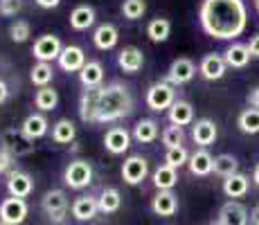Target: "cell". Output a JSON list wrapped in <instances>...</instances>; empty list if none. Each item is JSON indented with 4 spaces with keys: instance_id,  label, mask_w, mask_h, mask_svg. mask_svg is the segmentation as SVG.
<instances>
[{
    "instance_id": "cell-1",
    "label": "cell",
    "mask_w": 259,
    "mask_h": 225,
    "mask_svg": "<svg viewBox=\"0 0 259 225\" xmlns=\"http://www.w3.org/2000/svg\"><path fill=\"white\" fill-rule=\"evenodd\" d=\"M198 18H201L203 32L219 41L241 36L248 25V12L243 0H203Z\"/></svg>"
},
{
    "instance_id": "cell-2",
    "label": "cell",
    "mask_w": 259,
    "mask_h": 225,
    "mask_svg": "<svg viewBox=\"0 0 259 225\" xmlns=\"http://www.w3.org/2000/svg\"><path fill=\"white\" fill-rule=\"evenodd\" d=\"M133 111V97L128 88L119 81H113L108 86L99 88V111H97V124L117 122L126 117Z\"/></svg>"
},
{
    "instance_id": "cell-3",
    "label": "cell",
    "mask_w": 259,
    "mask_h": 225,
    "mask_svg": "<svg viewBox=\"0 0 259 225\" xmlns=\"http://www.w3.org/2000/svg\"><path fill=\"white\" fill-rule=\"evenodd\" d=\"M174 102H176V90L167 81H158L147 90V106L151 111H167V108H171Z\"/></svg>"
},
{
    "instance_id": "cell-4",
    "label": "cell",
    "mask_w": 259,
    "mask_h": 225,
    "mask_svg": "<svg viewBox=\"0 0 259 225\" xmlns=\"http://www.w3.org/2000/svg\"><path fill=\"white\" fill-rule=\"evenodd\" d=\"M63 180L70 189H83L93 183V167L88 160H72L63 171Z\"/></svg>"
},
{
    "instance_id": "cell-5",
    "label": "cell",
    "mask_w": 259,
    "mask_h": 225,
    "mask_svg": "<svg viewBox=\"0 0 259 225\" xmlns=\"http://www.w3.org/2000/svg\"><path fill=\"white\" fill-rule=\"evenodd\" d=\"M63 52V45L59 41V36L54 34H43V36L36 38V43L32 45V54L36 61H43V63H50L54 59H59V54Z\"/></svg>"
},
{
    "instance_id": "cell-6",
    "label": "cell",
    "mask_w": 259,
    "mask_h": 225,
    "mask_svg": "<svg viewBox=\"0 0 259 225\" xmlns=\"http://www.w3.org/2000/svg\"><path fill=\"white\" fill-rule=\"evenodd\" d=\"M41 205H43V212H46L54 223H61L68 212V196L61 189H50L46 196H43Z\"/></svg>"
},
{
    "instance_id": "cell-7",
    "label": "cell",
    "mask_w": 259,
    "mask_h": 225,
    "mask_svg": "<svg viewBox=\"0 0 259 225\" xmlns=\"http://www.w3.org/2000/svg\"><path fill=\"white\" fill-rule=\"evenodd\" d=\"M34 140H29L23 131H16V128H9V131L3 133V147L12 153L14 158L18 156H29L34 151Z\"/></svg>"
},
{
    "instance_id": "cell-8",
    "label": "cell",
    "mask_w": 259,
    "mask_h": 225,
    "mask_svg": "<svg viewBox=\"0 0 259 225\" xmlns=\"http://www.w3.org/2000/svg\"><path fill=\"white\" fill-rule=\"evenodd\" d=\"M25 216H27V203L23 198H5L0 203V223L21 225Z\"/></svg>"
},
{
    "instance_id": "cell-9",
    "label": "cell",
    "mask_w": 259,
    "mask_h": 225,
    "mask_svg": "<svg viewBox=\"0 0 259 225\" xmlns=\"http://www.w3.org/2000/svg\"><path fill=\"white\" fill-rule=\"evenodd\" d=\"M149 173V162L142 156H131L122 164V178L126 185H140Z\"/></svg>"
},
{
    "instance_id": "cell-10",
    "label": "cell",
    "mask_w": 259,
    "mask_h": 225,
    "mask_svg": "<svg viewBox=\"0 0 259 225\" xmlns=\"http://www.w3.org/2000/svg\"><path fill=\"white\" fill-rule=\"evenodd\" d=\"M194 74H196V66H194V61L181 57V59H176V61L169 66V70H167V83H171V86H183V83L192 81Z\"/></svg>"
},
{
    "instance_id": "cell-11",
    "label": "cell",
    "mask_w": 259,
    "mask_h": 225,
    "mask_svg": "<svg viewBox=\"0 0 259 225\" xmlns=\"http://www.w3.org/2000/svg\"><path fill=\"white\" fill-rule=\"evenodd\" d=\"M57 61L63 72H81V68L86 66V54L79 45H66Z\"/></svg>"
},
{
    "instance_id": "cell-12",
    "label": "cell",
    "mask_w": 259,
    "mask_h": 225,
    "mask_svg": "<svg viewBox=\"0 0 259 225\" xmlns=\"http://www.w3.org/2000/svg\"><path fill=\"white\" fill-rule=\"evenodd\" d=\"M219 223L221 225H248L250 223V216H248V209L246 205L241 203H226L219 212Z\"/></svg>"
},
{
    "instance_id": "cell-13",
    "label": "cell",
    "mask_w": 259,
    "mask_h": 225,
    "mask_svg": "<svg viewBox=\"0 0 259 225\" xmlns=\"http://www.w3.org/2000/svg\"><path fill=\"white\" fill-rule=\"evenodd\" d=\"M226 68H228V63L221 54H205L201 66H198V72L207 81H217V79H221L226 74Z\"/></svg>"
},
{
    "instance_id": "cell-14",
    "label": "cell",
    "mask_w": 259,
    "mask_h": 225,
    "mask_svg": "<svg viewBox=\"0 0 259 225\" xmlns=\"http://www.w3.org/2000/svg\"><path fill=\"white\" fill-rule=\"evenodd\" d=\"M34 189V180L25 171H12L7 178V192L12 198H27Z\"/></svg>"
},
{
    "instance_id": "cell-15",
    "label": "cell",
    "mask_w": 259,
    "mask_h": 225,
    "mask_svg": "<svg viewBox=\"0 0 259 225\" xmlns=\"http://www.w3.org/2000/svg\"><path fill=\"white\" fill-rule=\"evenodd\" d=\"M104 147H106L108 153H113V156H119V153H124L128 147H131V135H128L126 128L115 126V128H111V131H106Z\"/></svg>"
},
{
    "instance_id": "cell-16",
    "label": "cell",
    "mask_w": 259,
    "mask_h": 225,
    "mask_svg": "<svg viewBox=\"0 0 259 225\" xmlns=\"http://www.w3.org/2000/svg\"><path fill=\"white\" fill-rule=\"evenodd\" d=\"M97 111H99V88L83 90L81 102H79V115L86 124H97Z\"/></svg>"
},
{
    "instance_id": "cell-17",
    "label": "cell",
    "mask_w": 259,
    "mask_h": 225,
    "mask_svg": "<svg viewBox=\"0 0 259 225\" xmlns=\"http://www.w3.org/2000/svg\"><path fill=\"white\" fill-rule=\"evenodd\" d=\"M217 124L212 122V119H207V117H203V119H196V124H194V128H192V138H194V142L198 144V147H210V144H214V140H217Z\"/></svg>"
},
{
    "instance_id": "cell-18",
    "label": "cell",
    "mask_w": 259,
    "mask_h": 225,
    "mask_svg": "<svg viewBox=\"0 0 259 225\" xmlns=\"http://www.w3.org/2000/svg\"><path fill=\"white\" fill-rule=\"evenodd\" d=\"M117 66L124 70V72L128 74H136L138 70L144 66V54L140 48H133V45H128V48H124L122 52L117 54Z\"/></svg>"
},
{
    "instance_id": "cell-19",
    "label": "cell",
    "mask_w": 259,
    "mask_h": 225,
    "mask_svg": "<svg viewBox=\"0 0 259 225\" xmlns=\"http://www.w3.org/2000/svg\"><path fill=\"white\" fill-rule=\"evenodd\" d=\"M117 38H119V32L113 23L99 25L93 34V43H95V48H99V50H113L117 45Z\"/></svg>"
},
{
    "instance_id": "cell-20",
    "label": "cell",
    "mask_w": 259,
    "mask_h": 225,
    "mask_svg": "<svg viewBox=\"0 0 259 225\" xmlns=\"http://www.w3.org/2000/svg\"><path fill=\"white\" fill-rule=\"evenodd\" d=\"M79 81L86 90H93V88H99L104 81V68L99 61H86V66L81 68L79 72Z\"/></svg>"
},
{
    "instance_id": "cell-21",
    "label": "cell",
    "mask_w": 259,
    "mask_h": 225,
    "mask_svg": "<svg viewBox=\"0 0 259 225\" xmlns=\"http://www.w3.org/2000/svg\"><path fill=\"white\" fill-rule=\"evenodd\" d=\"M187 167L194 176H207V173L214 171V158L205 151V149H198V151H194L192 156H189Z\"/></svg>"
},
{
    "instance_id": "cell-22",
    "label": "cell",
    "mask_w": 259,
    "mask_h": 225,
    "mask_svg": "<svg viewBox=\"0 0 259 225\" xmlns=\"http://www.w3.org/2000/svg\"><path fill=\"white\" fill-rule=\"evenodd\" d=\"M99 212V201L95 196H79L72 203V216L77 221H91Z\"/></svg>"
},
{
    "instance_id": "cell-23",
    "label": "cell",
    "mask_w": 259,
    "mask_h": 225,
    "mask_svg": "<svg viewBox=\"0 0 259 225\" xmlns=\"http://www.w3.org/2000/svg\"><path fill=\"white\" fill-rule=\"evenodd\" d=\"M48 126H50V124H48L46 115H41V113H32V115H27V117H25L21 131L27 135L29 140H38V138H43V135L48 133Z\"/></svg>"
},
{
    "instance_id": "cell-24",
    "label": "cell",
    "mask_w": 259,
    "mask_h": 225,
    "mask_svg": "<svg viewBox=\"0 0 259 225\" xmlns=\"http://www.w3.org/2000/svg\"><path fill=\"white\" fill-rule=\"evenodd\" d=\"M169 122L174 124V126H187V124L194 122V108L189 102H183V99H178V102L171 104V108H169Z\"/></svg>"
},
{
    "instance_id": "cell-25",
    "label": "cell",
    "mask_w": 259,
    "mask_h": 225,
    "mask_svg": "<svg viewBox=\"0 0 259 225\" xmlns=\"http://www.w3.org/2000/svg\"><path fill=\"white\" fill-rule=\"evenodd\" d=\"M95 23V9L91 5H79V7L72 9L70 14V27L77 29V32H83V29L93 27Z\"/></svg>"
},
{
    "instance_id": "cell-26",
    "label": "cell",
    "mask_w": 259,
    "mask_h": 225,
    "mask_svg": "<svg viewBox=\"0 0 259 225\" xmlns=\"http://www.w3.org/2000/svg\"><path fill=\"white\" fill-rule=\"evenodd\" d=\"M151 209L158 216H174L178 209V198L171 192H158V196L151 203Z\"/></svg>"
},
{
    "instance_id": "cell-27",
    "label": "cell",
    "mask_w": 259,
    "mask_h": 225,
    "mask_svg": "<svg viewBox=\"0 0 259 225\" xmlns=\"http://www.w3.org/2000/svg\"><path fill=\"white\" fill-rule=\"evenodd\" d=\"M250 50H248V45H243V43H232L230 48L226 50V63L230 68H246L248 66V61H250Z\"/></svg>"
},
{
    "instance_id": "cell-28",
    "label": "cell",
    "mask_w": 259,
    "mask_h": 225,
    "mask_svg": "<svg viewBox=\"0 0 259 225\" xmlns=\"http://www.w3.org/2000/svg\"><path fill=\"white\" fill-rule=\"evenodd\" d=\"M178 183V173L174 167L169 164H160V167L153 171V185H156L160 192H171V187Z\"/></svg>"
},
{
    "instance_id": "cell-29",
    "label": "cell",
    "mask_w": 259,
    "mask_h": 225,
    "mask_svg": "<svg viewBox=\"0 0 259 225\" xmlns=\"http://www.w3.org/2000/svg\"><path fill=\"white\" fill-rule=\"evenodd\" d=\"M248 192V176L243 173H235V176L223 180V194L228 198H241Z\"/></svg>"
},
{
    "instance_id": "cell-30",
    "label": "cell",
    "mask_w": 259,
    "mask_h": 225,
    "mask_svg": "<svg viewBox=\"0 0 259 225\" xmlns=\"http://www.w3.org/2000/svg\"><path fill=\"white\" fill-rule=\"evenodd\" d=\"M133 138L140 144H149L158 138V122L156 119H140L133 128Z\"/></svg>"
},
{
    "instance_id": "cell-31",
    "label": "cell",
    "mask_w": 259,
    "mask_h": 225,
    "mask_svg": "<svg viewBox=\"0 0 259 225\" xmlns=\"http://www.w3.org/2000/svg\"><path fill=\"white\" fill-rule=\"evenodd\" d=\"M34 104H36V108L38 111H54L57 108V104H59V93L54 88H38L36 90V95H34Z\"/></svg>"
},
{
    "instance_id": "cell-32",
    "label": "cell",
    "mask_w": 259,
    "mask_h": 225,
    "mask_svg": "<svg viewBox=\"0 0 259 225\" xmlns=\"http://www.w3.org/2000/svg\"><path fill=\"white\" fill-rule=\"evenodd\" d=\"M171 34V23L167 18H153L147 27V36L151 38L153 43H165Z\"/></svg>"
},
{
    "instance_id": "cell-33",
    "label": "cell",
    "mask_w": 259,
    "mask_h": 225,
    "mask_svg": "<svg viewBox=\"0 0 259 225\" xmlns=\"http://www.w3.org/2000/svg\"><path fill=\"white\" fill-rule=\"evenodd\" d=\"M99 212L104 214H113L119 209V205H122V196H119V192L115 187H106L102 194H99Z\"/></svg>"
},
{
    "instance_id": "cell-34",
    "label": "cell",
    "mask_w": 259,
    "mask_h": 225,
    "mask_svg": "<svg viewBox=\"0 0 259 225\" xmlns=\"http://www.w3.org/2000/svg\"><path fill=\"white\" fill-rule=\"evenodd\" d=\"M239 169V162L235 156H230V153H221V156L214 158V173H219L221 178H230L235 176Z\"/></svg>"
},
{
    "instance_id": "cell-35",
    "label": "cell",
    "mask_w": 259,
    "mask_h": 225,
    "mask_svg": "<svg viewBox=\"0 0 259 225\" xmlns=\"http://www.w3.org/2000/svg\"><path fill=\"white\" fill-rule=\"evenodd\" d=\"M74 135H77V131H74V124L70 119H59L52 126V140L57 144H70Z\"/></svg>"
},
{
    "instance_id": "cell-36",
    "label": "cell",
    "mask_w": 259,
    "mask_h": 225,
    "mask_svg": "<svg viewBox=\"0 0 259 225\" xmlns=\"http://www.w3.org/2000/svg\"><path fill=\"white\" fill-rule=\"evenodd\" d=\"M237 124L241 133H248V135L259 133V108H246V111L239 115Z\"/></svg>"
},
{
    "instance_id": "cell-37",
    "label": "cell",
    "mask_w": 259,
    "mask_h": 225,
    "mask_svg": "<svg viewBox=\"0 0 259 225\" xmlns=\"http://www.w3.org/2000/svg\"><path fill=\"white\" fill-rule=\"evenodd\" d=\"M52 77H54V70H52V66H50V63H43V61L34 63L32 74H29L32 83H34V86H38V88H46L48 83L52 81Z\"/></svg>"
},
{
    "instance_id": "cell-38",
    "label": "cell",
    "mask_w": 259,
    "mask_h": 225,
    "mask_svg": "<svg viewBox=\"0 0 259 225\" xmlns=\"http://www.w3.org/2000/svg\"><path fill=\"white\" fill-rule=\"evenodd\" d=\"M162 144H165L167 149H176V147H183L185 144V131H183L181 126H167L165 131H162Z\"/></svg>"
},
{
    "instance_id": "cell-39",
    "label": "cell",
    "mask_w": 259,
    "mask_h": 225,
    "mask_svg": "<svg viewBox=\"0 0 259 225\" xmlns=\"http://www.w3.org/2000/svg\"><path fill=\"white\" fill-rule=\"evenodd\" d=\"M147 12V3L144 0H124L122 3V14L128 21H138V18L144 16Z\"/></svg>"
},
{
    "instance_id": "cell-40",
    "label": "cell",
    "mask_w": 259,
    "mask_h": 225,
    "mask_svg": "<svg viewBox=\"0 0 259 225\" xmlns=\"http://www.w3.org/2000/svg\"><path fill=\"white\" fill-rule=\"evenodd\" d=\"M189 162V153L185 147H176V149H167L165 153V164H169V167L174 169H181L183 164Z\"/></svg>"
},
{
    "instance_id": "cell-41",
    "label": "cell",
    "mask_w": 259,
    "mask_h": 225,
    "mask_svg": "<svg viewBox=\"0 0 259 225\" xmlns=\"http://www.w3.org/2000/svg\"><path fill=\"white\" fill-rule=\"evenodd\" d=\"M29 34H32V27H29L27 21H16L9 27V36H12L14 43H25L29 38Z\"/></svg>"
},
{
    "instance_id": "cell-42",
    "label": "cell",
    "mask_w": 259,
    "mask_h": 225,
    "mask_svg": "<svg viewBox=\"0 0 259 225\" xmlns=\"http://www.w3.org/2000/svg\"><path fill=\"white\" fill-rule=\"evenodd\" d=\"M21 9H23L21 0H0V16H5V18L16 16Z\"/></svg>"
},
{
    "instance_id": "cell-43",
    "label": "cell",
    "mask_w": 259,
    "mask_h": 225,
    "mask_svg": "<svg viewBox=\"0 0 259 225\" xmlns=\"http://www.w3.org/2000/svg\"><path fill=\"white\" fill-rule=\"evenodd\" d=\"M12 164H14V156L7 149H0V173H12Z\"/></svg>"
},
{
    "instance_id": "cell-44",
    "label": "cell",
    "mask_w": 259,
    "mask_h": 225,
    "mask_svg": "<svg viewBox=\"0 0 259 225\" xmlns=\"http://www.w3.org/2000/svg\"><path fill=\"white\" fill-rule=\"evenodd\" d=\"M248 50H250L252 57H259V34H255V36L250 38V43H248Z\"/></svg>"
},
{
    "instance_id": "cell-45",
    "label": "cell",
    "mask_w": 259,
    "mask_h": 225,
    "mask_svg": "<svg viewBox=\"0 0 259 225\" xmlns=\"http://www.w3.org/2000/svg\"><path fill=\"white\" fill-rule=\"evenodd\" d=\"M248 104H250V108H259V88H255L248 95Z\"/></svg>"
},
{
    "instance_id": "cell-46",
    "label": "cell",
    "mask_w": 259,
    "mask_h": 225,
    "mask_svg": "<svg viewBox=\"0 0 259 225\" xmlns=\"http://www.w3.org/2000/svg\"><path fill=\"white\" fill-rule=\"evenodd\" d=\"M59 3L61 0H36V5L43 9H54V7H59Z\"/></svg>"
},
{
    "instance_id": "cell-47",
    "label": "cell",
    "mask_w": 259,
    "mask_h": 225,
    "mask_svg": "<svg viewBox=\"0 0 259 225\" xmlns=\"http://www.w3.org/2000/svg\"><path fill=\"white\" fill-rule=\"evenodd\" d=\"M7 97H9V88H7V83L0 79V104L7 102Z\"/></svg>"
},
{
    "instance_id": "cell-48",
    "label": "cell",
    "mask_w": 259,
    "mask_h": 225,
    "mask_svg": "<svg viewBox=\"0 0 259 225\" xmlns=\"http://www.w3.org/2000/svg\"><path fill=\"white\" fill-rule=\"evenodd\" d=\"M250 225H259V205L250 212Z\"/></svg>"
},
{
    "instance_id": "cell-49",
    "label": "cell",
    "mask_w": 259,
    "mask_h": 225,
    "mask_svg": "<svg viewBox=\"0 0 259 225\" xmlns=\"http://www.w3.org/2000/svg\"><path fill=\"white\" fill-rule=\"evenodd\" d=\"M252 180H255V185H259V162H257L255 171H252Z\"/></svg>"
},
{
    "instance_id": "cell-50",
    "label": "cell",
    "mask_w": 259,
    "mask_h": 225,
    "mask_svg": "<svg viewBox=\"0 0 259 225\" xmlns=\"http://www.w3.org/2000/svg\"><path fill=\"white\" fill-rule=\"evenodd\" d=\"M210 225H221V223H210Z\"/></svg>"
},
{
    "instance_id": "cell-51",
    "label": "cell",
    "mask_w": 259,
    "mask_h": 225,
    "mask_svg": "<svg viewBox=\"0 0 259 225\" xmlns=\"http://www.w3.org/2000/svg\"><path fill=\"white\" fill-rule=\"evenodd\" d=\"M257 12H259V3H257Z\"/></svg>"
},
{
    "instance_id": "cell-52",
    "label": "cell",
    "mask_w": 259,
    "mask_h": 225,
    "mask_svg": "<svg viewBox=\"0 0 259 225\" xmlns=\"http://www.w3.org/2000/svg\"><path fill=\"white\" fill-rule=\"evenodd\" d=\"M255 3H259V0H255Z\"/></svg>"
},
{
    "instance_id": "cell-53",
    "label": "cell",
    "mask_w": 259,
    "mask_h": 225,
    "mask_svg": "<svg viewBox=\"0 0 259 225\" xmlns=\"http://www.w3.org/2000/svg\"><path fill=\"white\" fill-rule=\"evenodd\" d=\"M0 225H5V223H0Z\"/></svg>"
}]
</instances>
